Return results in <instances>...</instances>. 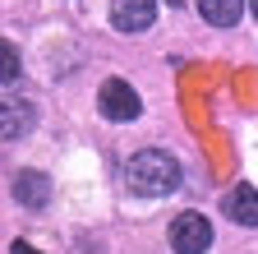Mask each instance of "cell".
Masks as SVG:
<instances>
[{
  "instance_id": "1",
  "label": "cell",
  "mask_w": 258,
  "mask_h": 254,
  "mask_svg": "<svg viewBox=\"0 0 258 254\" xmlns=\"http://www.w3.org/2000/svg\"><path fill=\"white\" fill-rule=\"evenodd\" d=\"M180 180H184L180 162H175L171 153H161V148H143V153H134V157H129V167H124V185L134 189V194H143V199L175 194Z\"/></svg>"
},
{
  "instance_id": "2",
  "label": "cell",
  "mask_w": 258,
  "mask_h": 254,
  "mask_svg": "<svg viewBox=\"0 0 258 254\" xmlns=\"http://www.w3.org/2000/svg\"><path fill=\"white\" fill-rule=\"evenodd\" d=\"M97 107H102V116H106V120H115V125L139 120V116H143V97H139V92L129 88L124 79H106V83H102V92H97Z\"/></svg>"
},
{
  "instance_id": "3",
  "label": "cell",
  "mask_w": 258,
  "mask_h": 254,
  "mask_svg": "<svg viewBox=\"0 0 258 254\" xmlns=\"http://www.w3.org/2000/svg\"><path fill=\"white\" fill-rule=\"evenodd\" d=\"M171 245H175V254H208L212 249V222L203 213H180L171 222Z\"/></svg>"
},
{
  "instance_id": "4",
  "label": "cell",
  "mask_w": 258,
  "mask_h": 254,
  "mask_svg": "<svg viewBox=\"0 0 258 254\" xmlns=\"http://www.w3.org/2000/svg\"><path fill=\"white\" fill-rule=\"evenodd\" d=\"M111 23L120 33H143L157 23V0H111Z\"/></svg>"
},
{
  "instance_id": "5",
  "label": "cell",
  "mask_w": 258,
  "mask_h": 254,
  "mask_svg": "<svg viewBox=\"0 0 258 254\" xmlns=\"http://www.w3.org/2000/svg\"><path fill=\"white\" fill-rule=\"evenodd\" d=\"M226 217L235 227H258V189L253 185H235L226 194Z\"/></svg>"
},
{
  "instance_id": "6",
  "label": "cell",
  "mask_w": 258,
  "mask_h": 254,
  "mask_svg": "<svg viewBox=\"0 0 258 254\" xmlns=\"http://www.w3.org/2000/svg\"><path fill=\"white\" fill-rule=\"evenodd\" d=\"M14 199H19L23 208H46L51 180H46L42 171H19V176H14Z\"/></svg>"
},
{
  "instance_id": "7",
  "label": "cell",
  "mask_w": 258,
  "mask_h": 254,
  "mask_svg": "<svg viewBox=\"0 0 258 254\" xmlns=\"http://www.w3.org/2000/svg\"><path fill=\"white\" fill-rule=\"evenodd\" d=\"M28 130H32V107L0 97V139H23Z\"/></svg>"
},
{
  "instance_id": "8",
  "label": "cell",
  "mask_w": 258,
  "mask_h": 254,
  "mask_svg": "<svg viewBox=\"0 0 258 254\" xmlns=\"http://www.w3.org/2000/svg\"><path fill=\"white\" fill-rule=\"evenodd\" d=\"M244 10H249L244 0H199V14H203V23H212V28H235Z\"/></svg>"
},
{
  "instance_id": "9",
  "label": "cell",
  "mask_w": 258,
  "mask_h": 254,
  "mask_svg": "<svg viewBox=\"0 0 258 254\" xmlns=\"http://www.w3.org/2000/svg\"><path fill=\"white\" fill-rule=\"evenodd\" d=\"M19 70H23V65H19V51H14L10 42H0V83H14Z\"/></svg>"
},
{
  "instance_id": "10",
  "label": "cell",
  "mask_w": 258,
  "mask_h": 254,
  "mask_svg": "<svg viewBox=\"0 0 258 254\" xmlns=\"http://www.w3.org/2000/svg\"><path fill=\"white\" fill-rule=\"evenodd\" d=\"M10 254H42V249H32L28 240H14V245H10Z\"/></svg>"
},
{
  "instance_id": "11",
  "label": "cell",
  "mask_w": 258,
  "mask_h": 254,
  "mask_svg": "<svg viewBox=\"0 0 258 254\" xmlns=\"http://www.w3.org/2000/svg\"><path fill=\"white\" fill-rule=\"evenodd\" d=\"M249 14H253V19H258V0H249Z\"/></svg>"
}]
</instances>
